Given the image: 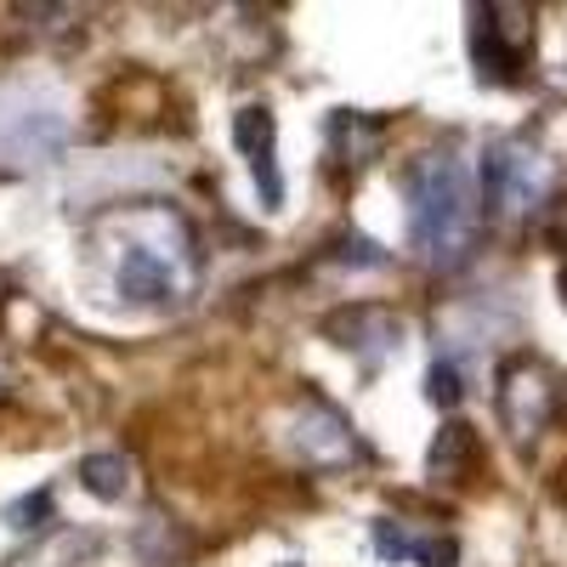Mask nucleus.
<instances>
[{"mask_svg":"<svg viewBox=\"0 0 567 567\" xmlns=\"http://www.w3.org/2000/svg\"><path fill=\"white\" fill-rule=\"evenodd\" d=\"M483 205L505 221H523L534 210H545V194H550V159L523 136H505L488 148L483 159Z\"/></svg>","mask_w":567,"mask_h":567,"instance_id":"nucleus-3","label":"nucleus"},{"mask_svg":"<svg viewBox=\"0 0 567 567\" xmlns=\"http://www.w3.org/2000/svg\"><path fill=\"white\" fill-rule=\"evenodd\" d=\"M284 567H296V561H284Z\"/></svg>","mask_w":567,"mask_h":567,"instance_id":"nucleus-18","label":"nucleus"},{"mask_svg":"<svg viewBox=\"0 0 567 567\" xmlns=\"http://www.w3.org/2000/svg\"><path fill=\"white\" fill-rule=\"evenodd\" d=\"M323 142H329V159H336L341 171H363V165L374 159V142H381V120L341 109V114H329Z\"/></svg>","mask_w":567,"mask_h":567,"instance_id":"nucleus-11","label":"nucleus"},{"mask_svg":"<svg viewBox=\"0 0 567 567\" xmlns=\"http://www.w3.org/2000/svg\"><path fill=\"white\" fill-rule=\"evenodd\" d=\"M52 511H58V505H52V494H45V488H40V494H29V499H18V505H7V523H12L18 534H34V528H40V523H34V516H52Z\"/></svg>","mask_w":567,"mask_h":567,"instance_id":"nucleus-15","label":"nucleus"},{"mask_svg":"<svg viewBox=\"0 0 567 567\" xmlns=\"http://www.w3.org/2000/svg\"><path fill=\"white\" fill-rule=\"evenodd\" d=\"M477 216L483 194L460 154H420L409 165V239L432 267H454L471 250Z\"/></svg>","mask_w":567,"mask_h":567,"instance_id":"nucleus-2","label":"nucleus"},{"mask_svg":"<svg viewBox=\"0 0 567 567\" xmlns=\"http://www.w3.org/2000/svg\"><path fill=\"white\" fill-rule=\"evenodd\" d=\"M534 58V12L523 7H471V63L494 85H516Z\"/></svg>","mask_w":567,"mask_h":567,"instance_id":"nucleus-4","label":"nucleus"},{"mask_svg":"<svg viewBox=\"0 0 567 567\" xmlns=\"http://www.w3.org/2000/svg\"><path fill=\"white\" fill-rule=\"evenodd\" d=\"M80 477H85V488L97 494V499H125L131 494V465L120 454H91L80 465Z\"/></svg>","mask_w":567,"mask_h":567,"instance_id":"nucleus-12","label":"nucleus"},{"mask_svg":"<svg viewBox=\"0 0 567 567\" xmlns=\"http://www.w3.org/2000/svg\"><path fill=\"white\" fill-rule=\"evenodd\" d=\"M374 550L386 561H420V567H454L460 561V545L449 534H414V528L392 523V516L374 523Z\"/></svg>","mask_w":567,"mask_h":567,"instance_id":"nucleus-9","label":"nucleus"},{"mask_svg":"<svg viewBox=\"0 0 567 567\" xmlns=\"http://www.w3.org/2000/svg\"><path fill=\"white\" fill-rule=\"evenodd\" d=\"M290 449L307 465H318V471H341V465L369 460V449L358 443V432L323 398H301L296 403V414H290Z\"/></svg>","mask_w":567,"mask_h":567,"instance_id":"nucleus-6","label":"nucleus"},{"mask_svg":"<svg viewBox=\"0 0 567 567\" xmlns=\"http://www.w3.org/2000/svg\"><path fill=\"white\" fill-rule=\"evenodd\" d=\"M556 403H561V381H556V369L545 358L523 352V358H511L499 369V420H505V432L523 449L550 425Z\"/></svg>","mask_w":567,"mask_h":567,"instance_id":"nucleus-5","label":"nucleus"},{"mask_svg":"<svg viewBox=\"0 0 567 567\" xmlns=\"http://www.w3.org/2000/svg\"><path fill=\"white\" fill-rule=\"evenodd\" d=\"M550 245L567 256V199H556V205H550Z\"/></svg>","mask_w":567,"mask_h":567,"instance_id":"nucleus-16","label":"nucleus"},{"mask_svg":"<svg viewBox=\"0 0 567 567\" xmlns=\"http://www.w3.org/2000/svg\"><path fill=\"white\" fill-rule=\"evenodd\" d=\"M425 386H432V403H443V409H449V403H460V398H465V369H460L454 358H437V363H432V374H425Z\"/></svg>","mask_w":567,"mask_h":567,"instance_id":"nucleus-14","label":"nucleus"},{"mask_svg":"<svg viewBox=\"0 0 567 567\" xmlns=\"http://www.w3.org/2000/svg\"><path fill=\"white\" fill-rule=\"evenodd\" d=\"M477 465H483L477 432H471L465 420H449L443 432H437V443H432V454H425V477L443 483V488H454V483H465V477H477Z\"/></svg>","mask_w":567,"mask_h":567,"instance_id":"nucleus-10","label":"nucleus"},{"mask_svg":"<svg viewBox=\"0 0 567 567\" xmlns=\"http://www.w3.org/2000/svg\"><path fill=\"white\" fill-rule=\"evenodd\" d=\"M561 301H567V272H561Z\"/></svg>","mask_w":567,"mask_h":567,"instance_id":"nucleus-17","label":"nucleus"},{"mask_svg":"<svg viewBox=\"0 0 567 567\" xmlns=\"http://www.w3.org/2000/svg\"><path fill=\"white\" fill-rule=\"evenodd\" d=\"M323 329H329V341H336V347H347V352H358L369 363H381V358H392L403 347V318L386 312V307H347V312L329 318Z\"/></svg>","mask_w":567,"mask_h":567,"instance_id":"nucleus-8","label":"nucleus"},{"mask_svg":"<svg viewBox=\"0 0 567 567\" xmlns=\"http://www.w3.org/2000/svg\"><path fill=\"white\" fill-rule=\"evenodd\" d=\"M233 148L245 154L261 205L278 210V205H284V176H278V165H272V154H278V120H272L261 103H250V109L233 114Z\"/></svg>","mask_w":567,"mask_h":567,"instance_id":"nucleus-7","label":"nucleus"},{"mask_svg":"<svg viewBox=\"0 0 567 567\" xmlns=\"http://www.w3.org/2000/svg\"><path fill=\"white\" fill-rule=\"evenodd\" d=\"M103 267L114 296L131 307H182L199 284V256H194V227L171 205H131L103 216L97 227Z\"/></svg>","mask_w":567,"mask_h":567,"instance_id":"nucleus-1","label":"nucleus"},{"mask_svg":"<svg viewBox=\"0 0 567 567\" xmlns=\"http://www.w3.org/2000/svg\"><path fill=\"white\" fill-rule=\"evenodd\" d=\"M136 556H142V567H182V545H176V534H171V523H142L136 528Z\"/></svg>","mask_w":567,"mask_h":567,"instance_id":"nucleus-13","label":"nucleus"}]
</instances>
